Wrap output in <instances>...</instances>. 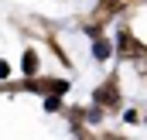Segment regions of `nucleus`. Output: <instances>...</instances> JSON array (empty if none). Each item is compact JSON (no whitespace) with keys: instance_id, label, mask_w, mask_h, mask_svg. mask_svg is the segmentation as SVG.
<instances>
[{"instance_id":"7ed1b4c3","label":"nucleus","mask_w":147,"mask_h":140,"mask_svg":"<svg viewBox=\"0 0 147 140\" xmlns=\"http://www.w3.org/2000/svg\"><path fill=\"white\" fill-rule=\"evenodd\" d=\"M21 65H24V75H38V55L31 48L24 51V62H21Z\"/></svg>"},{"instance_id":"20e7f679","label":"nucleus","mask_w":147,"mask_h":140,"mask_svg":"<svg viewBox=\"0 0 147 140\" xmlns=\"http://www.w3.org/2000/svg\"><path fill=\"white\" fill-rule=\"evenodd\" d=\"M120 51H127V55H140V48H137V41H130V34H127V31L120 34Z\"/></svg>"},{"instance_id":"423d86ee","label":"nucleus","mask_w":147,"mask_h":140,"mask_svg":"<svg viewBox=\"0 0 147 140\" xmlns=\"http://www.w3.org/2000/svg\"><path fill=\"white\" fill-rule=\"evenodd\" d=\"M31 89H45V85H41V82H34V85H31ZM48 89H55V92H65V82H51V85H48Z\"/></svg>"},{"instance_id":"0eeeda50","label":"nucleus","mask_w":147,"mask_h":140,"mask_svg":"<svg viewBox=\"0 0 147 140\" xmlns=\"http://www.w3.org/2000/svg\"><path fill=\"white\" fill-rule=\"evenodd\" d=\"M123 0H99V10H116Z\"/></svg>"},{"instance_id":"f257e3e1","label":"nucleus","mask_w":147,"mask_h":140,"mask_svg":"<svg viewBox=\"0 0 147 140\" xmlns=\"http://www.w3.org/2000/svg\"><path fill=\"white\" fill-rule=\"evenodd\" d=\"M96 103H99V106H116V103H120L116 85H103V89H96Z\"/></svg>"},{"instance_id":"6e6552de","label":"nucleus","mask_w":147,"mask_h":140,"mask_svg":"<svg viewBox=\"0 0 147 140\" xmlns=\"http://www.w3.org/2000/svg\"><path fill=\"white\" fill-rule=\"evenodd\" d=\"M10 75V69H7V62H0V79H7Z\"/></svg>"},{"instance_id":"f03ea898","label":"nucleus","mask_w":147,"mask_h":140,"mask_svg":"<svg viewBox=\"0 0 147 140\" xmlns=\"http://www.w3.org/2000/svg\"><path fill=\"white\" fill-rule=\"evenodd\" d=\"M92 55H96L99 62H103V58H110V55H113V44L106 41V38H96V44H92Z\"/></svg>"},{"instance_id":"39448f33","label":"nucleus","mask_w":147,"mask_h":140,"mask_svg":"<svg viewBox=\"0 0 147 140\" xmlns=\"http://www.w3.org/2000/svg\"><path fill=\"white\" fill-rule=\"evenodd\" d=\"M45 109H48V113H58V109H62V99L48 92V96H45Z\"/></svg>"}]
</instances>
